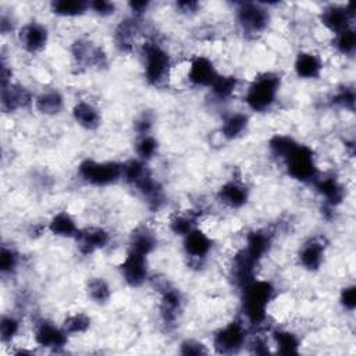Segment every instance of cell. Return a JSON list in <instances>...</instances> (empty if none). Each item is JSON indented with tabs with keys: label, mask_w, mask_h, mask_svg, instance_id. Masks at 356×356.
<instances>
[{
	"label": "cell",
	"mask_w": 356,
	"mask_h": 356,
	"mask_svg": "<svg viewBox=\"0 0 356 356\" xmlns=\"http://www.w3.org/2000/svg\"><path fill=\"white\" fill-rule=\"evenodd\" d=\"M274 296V286L266 280H253L242 288V310L250 325L260 327L266 323L267 307Z\"/></svg>",
	"instance_id": "1"
},
{
	"label": "cell",
	"mask_w": 356,
	"mask_h": 356,
	"mask_svg": "<svg viewBox=\"0 0 356 356\" xmlns=\"http://www.w3.org/2000/svg\"><path fill=\"white\" fill-rule=\"evenodd\" d=\"M281 81L274 72H263L256 76L245 93L246 106L257 113L267 111L275 102Z\"/></svg>",
	"instance_id": "2"
},
{
	"label": "cell",
	"mask_w": 356,
	"mask_h": 356,
	"mask_svg": "<svg viewBox=\"0 0 356 356\" xmlns=\"http://www.w3.org/2000/svg\"><path fill=\"white\" fill-rule=\"evenodd\" d=\"M142 58L146 81L153 86L164 83L172 68L171 57L167 50L161 44L149 40L142 46Z\"/></svg>",
	"instance_id": "3"
},
{
	"label": "cell",
	"mask_w": 356,
	"mask_h": 356,
	"mask_svg": "<svg viewBox=\"0 0 356 356\" xmlns=\"http://www.w3.org/2000/svg\"><path fill=\"white\" fill-rule=\"evenodd\" d=\"M81 179L93 186H107L122 179V164L114 161L83 160L78 167Z\"/></svg>",
	"instance_id": "4"
},
{
	"label": "cell",
	"mask_w": 356,
	"mask_h": 356,
	"mask_svg": "<svg viewBox=\"0 0 356 356\" xmlns=\"http://www.w3.org/2000/svg\"><path fill=\"white\" fill-rule=\"evenodd\" d=\"M288 174L300 182H313L317 175L313 150L306 145H296L284 159Z\"/></svg>",
	"instance_id": "5"
},
{
	"label": "cell",
	"mask_w": 356,
	"mask_h": 356,
	"mask_svg": "<svg viewBox=\"0 0 356 356\" xmlns=\"http://www.w3.org/2000/svg\"><path fill=\"white\" fill-rule=\"evenodd\" d=\"M236 21L243 33H261L270 21L268 10L259 3H241L236 7Z\"/></svg>",
	"instance_id": "6"
},
{
	"label": "cell",
	"mask_w": 356,
	"mask_h": 356,
	"mask_svg": "<svg viewBox=\"0 0 356 356\" xmlns=\"http://www.w3.org/2000/svg\"><path fill=\"white\" fill-rule=\"evenodd\" d=\"M248 330L242 321H232L218 330L213 337V346L218 353H236L246 343Z\"/></svg>",
	"instance_id": "7"
},
{
	"label": "cell",
	"mask_w": 356,
	"mask_h": 356,
	"mask_svg": "<svg viewBox=\"0 0 356 356\" xmlns=\"http://www.w3.org/2000/svg\"><path fill=\"white\" fill-rule=\"evenodd\" d=\"M355 19V4H330L321 10L320 22L331 33L337 35L348 28H352Z\"/></svg>",
	"instance_id": "8"
},
{
	"label": "cell",
	"mask_w": 356,
	"mask_h": 356,
	"mask_svg": "<svg viewBox=\"0 0 356 356\" xmlns=\"http://www.w3.org/2000/svg\"><path fill=\"white\" fill-rule=\"evenodd\" d=\"M120 274L122 280L132 288L143 285L149 278L147 256L128 250L127 256L120 264Z\"/></svg>",
	"instance_id": "9"
},
{
	"label": "cell",
	"mask_w": 356,
	"mask_h": 356,
	"mask_svg": "<svg viewBox=\"0 0 356 356\" xmlns=\"http://www.w3.org/2000/svg\"><path fill=\"white\" fill-rule=\"evenodd\" d=\"M18 42L22 49L28 53H39L42 51L49 40L47 28L36 21H31L24 24L18 29Z\"/></svg>",
	"instance_id": "10"
},
{
	"label": "cell",
	"mask_w": 356,
	"mask_h": 356,
	"mask_svg": "<svg viewBox=\"0 0 356 356\" xmlns=\"http://www.w3.org/2000/svg\"><path fill=\"white\" fill-rule=\"evenodd\" d=\"M33 339L39 346L47 349H58L67 345L68 334L65 332L63 325L58 327L51 321L40 320L35 324Z\"/></svg>",
	"instance_id": "11"
},
{
	"label": "cell",
	"mask_w": 356,
	"mask_h": 356,
	"mask_svg": "<svg viewBox=\"0 0 356 356\" xmlns=\"http://www.w3.org/2000/svg\"><path fill=\"white\" fill-rule=\"evenodd\" d=\"M214 63L206 56H196L191 60L188 67V79L195 86L210 88L218 76Z\"/></svg>",
	"instance_id": "12"
},
{
	"label": "cell",
	"mask_w": 356,
	"mask_h": 356,
	"mask_svg": "<svg viewBox=\"0 0 356 356\" xmlns=\"http://www.w3.org/2000/svg\"><path fill=\"white\" fill-rule=\"evenodd\" d=\"M74 239L82 254H92L108 245L110 234L102 227H85L82 229L79 228Z\"/></svg>",
	"instance_id": "13"
},
{
	"label": "cell",
	"mask_w": 356,
	"mask_h": 356,
	"mask_svg": "<svg viewBox=\"0 0 356 356\" xmlns=\"http://www.w3.org/2000/svg\"><path fill=\"white\" fill-rule=\"evenodd\" d=\"M33 100L35 96L21 85L10 83L1 88V110L6 113L33 106Z\"/></svg>",
	"instance_id": "14"
},
{
	"label": "cell",
	"mask_w": 356,
	"mask_h": 356,
	"mask_svg": "<svg viewBox=\"0 0 356 356\" xmlns=\"http://www.w3.org/2000/svg\"><path fill=\"white\" fill-rule=\"evenodd\" d=\"M324 253H325L324 241L321 238H310L299 249V253H298L299 264L309 271H316L321 267L324 261Z\"/></svg>",
	"instance_id": "15"
},
{
	"label": "cell",
	"mask_w": 356,
	"mask_h": 356,
	"mask_svg": "<svg viewBox=\"0 0 356 356\" xmlns=\"http://www.w3.org/2000/svg\"><path fill=\"white\" fill-rule=\"evenodd\" d=\"M217 199L228 209H241L249 199V189L241 181L231 179L218 189Z\"/></svg>",
	"instance_id": "16"
},
{
	"label": "cell",
	"mask_w": 356,
	"mask_h": 356,
	"mask_svg": "<svg viewBox=\"0 0 356 356\" xmlns=\"http://www.w3.org/2000/svg\"><path fill=\"white\" fill-rule=\"evenodd\" d=\"M139 31H140L139 18L129 17V18L121 21L118 24V26L115 28V32H114L115 46L124 53L132 51L134 44H135V39H136Z\"/></svg>",
	"instance_id": "17"
},
{
	"label": "cell",
	"mask_w": 356,
	"mask_h": 356,
	"mask_svg": "<svg viewBox=\"0 0 356 356\" xmlns=\"http://www.w3.org/2000/svg\"><path fill=\"white\" fill-rule=\"evenodd\" d=\"M184 250L189 257L202 260L211 250V239L207 234L196 227L184 236Z\"/></svg>",
	"instance_id": "18"
},
{
	"label": "cell",
	"mask_w": 356,
	"mask_h": 356,
	"mask_svg": "<svg viewBox=\"0 0 356 356\" xmlns=\"http://www.w3.org/2000/svg\"><path fill=\"white\" fill-rule=\"evenodd\" d=\"M72 56L79 65L100 67L104 61V53L100 47L93 46L89 40L78 39L72 44Z\"/></svg>",
	"instance_id": "19"
},
{
	"label": "cell",
	"mask_w": 356,
	"mask_h": 356,
	"mask_svg": "<svg viewBox=\"0 0 356 356\" xmlns=\"http://www.w3.org/2000/svg\"><path fill=\"white\" fill-rule=\"evenodd\" d=\"M313 185L321 195V197H324L325 206L334 209L337 204L342 202L345 192L343 186L338 182L337 178L317 175V178L313 181Z\"/></svg>",
	"instance_id": "20"
},
{
	"label": "cell",
	"mask_w": 356,
	"mask_h": 356,
	"mask_svg": "<svg viewBox=\"0 0 356 356\" xmlns=\"http://www.w3.org/2000/svg\"><path fill=\"white\" fill-rule=\"evenodd\" d=\"M71 113H72V118L75 120V122L86 131H95L100 125L102 117H100L99 110L93 104H90L85 100L75 103Z\"/></svg>",
	"instance_id": "21"
},
{
	"label": "cell",
	"mask_w": 356,
	"mask_h": 356,
	"mask_svg": "<svg viewBox=\"0 0 356 356\" xmlns=\"http://www.w3.org/2000/svg\"><path fill=\"white\" fill-rule=\"evenodd\" d=\"M293 70L296 75L302 79H314L320 75L323 70V63L318 56L310 51H302L295 58Z\"/></svg>",
	"instance_id": "22"
},
{
	"label": "cell",
	"mask_w": 356,
	"mask_h": 356,
	"mask_svg": "<svg viewBox=\"0 0 356 356\" xmlns=\"http://www.w3.org/2000/svg\"><path fill=\"white\" fill-rule=\"evenodd\" d=\"M47 229L60 238H75L79 232L76 221L67 211L56 213L47 222Z\"/></svg>",
	"instance_id": "23"
},
{
	"label": "cell",
	"mask_w": 356,
	"mask_h": 356,
	"mask_svg": "<svg viewBox=\"0 0 356 356\" xmlns=\"http://www.w3.org/2000/svg\"><path fill=\"white\" fill-rule=\"evenodd\" d=\"M35 108L44 115H56L64 108V97L56 89H47L35 96Z\"/></svg>",
	"instance_id": "24"
},
{
	"label": "cell",
	"mask_w": 356,
	"mask_h": 356,
	"mask_svg": "<svg viewBox=\"0 0 356 356\" xmlns=\"http://www.w3.org/2000/svg\"><path fill=\"white\" fill-rule=\"evenodd\" d=\"M156 243L157 241L154 234L146 227H139L131 235L129 250L143 256H149L154 250Z\"/></svg>",
	"instance_id": "25"
},
{
	"label": "cell",
	"mask_w": 356,
	"mask_h": 356,
	"mask_svg": "<svg viewBox=\"0 0 356 356\" xmlns=\"http://www.w3.org/2000/svg\"><path fill=\"white\" fill-rule=\"evenodd\" d=\"M249 124V117L245 113L235 111L228 114L221 124V134L225 139L232 140L239 138L248 128Z\"/></svg>",
	"instance_id": "26"
},
{
	"label": "cell",
	"mask_w": 356,
	"mask_h": 356,
	"mask_svg": "<svg viewBox=\"0 0 356 356\" xmlns=\"http://www.w3.org/2000/svg\"><path fill=\"white\" fill-rule=\"evenodd\" d=\"M181 303H182V298H181V293H179L178 289L165 288L163 291L160 310H161V316H163L164 323L171 324V323L175 321V318L178 316V312L181 309Z\"/></svg>",
	"instance_id": "27"
},
{
	"label": "cell",
	"mask_w": 356,
	"mask_h": 356,
	"mask_svg": "<svg viewBox=\"0 0 356 356\" xmlns=\"http://www.w3.org/2000/svg\"><path fill=\"white\" fill-rule=\"evenodd\" d=\"M50 11L63 18H75L89 11V1L56 0L50 3Z\"/></svg>",
	"instance_id": "28"
},
{
	"label": "cell",
	"mask_w": 356,
	"mask_h": 356,
	"mask_svg": "<svg viewBox=\"0 0 356 356\" xmlns=\"http://www.w3.org/2000/svg\"><path fill=\"white\" fill-rule=\"evenodd\" d=\"M199 218V213L189 210L186 213H179L175 214L171 220H170V229L179 236H185L186 234H189L192 229L196 228V222Z\"/></svg>",
	"instance_id": "29"
},
{
	"label": "cell",
	"mask_w": 356,
	"mask_h": 356,
	"mask_svg": "<svg viewBox=\"0 0 356 356\" xmlns=\"http://www.w3.org/2000/svg\"><path fill=\"white\" fill-rule=\"evenodd\" d=\"M238 88V79L234 75H222L218 74L217 79L210 86L213 96L218 100H228L234 96Z\"/></svg>",
	"instance_id": "30"
},
{
	"label": "cell",
	"mask_w": 356,
	"mask_h": 356,
	"mask_svg": "<svg viewBox=\"0 0 356 356\" xmlns=\"http://www.w3.org/2000/svg\"><path fill=\"white\" fill-rule=\"evenodd\" d=\"M86 292H88V296L90 298V300L97 305H103V303L108 302V299L111 296L110 285L102 277L90 278L86 285Z\"/></svg>",
	"instance_id": "31"
},
{
	"label": "cell",
	"mask_w": 356,
	"mask_h": 356,
	"mask_svg": "<svg viewBox=\"0 0 356 356\" xmlns=\"http://www.w3.org/2000/svg\"><path fill=\"white\" fill-rule=\"evenodd\" d=\"M273 339L280 353H296L300 345L298 337L288 330H275L273 332Z\"/></svg>",
	"instance_id": "32"
},
{
	"label": "cell",
	"mask_w": 356,
	"mask_h": 356,
	"mask_svg": "<svg viewBox=\"0 0 356 356\" xmlns=\"http://www.w3.org/2000/svg\"><path fill=\"white\" fill-rule=\"evenodd\" d=\"M334 47L343 56H350L356 47V33L353 26L334 35Z\"/></svg>",
	"instance_id": "33"
},
{
	"label": "cell",
	"mask_w": 356,
	"mask_h": 356,
	"mask_svg": "<svg viewBox=\"0 0 356 356\" xmlns=\"http://www.w3.org/2000/svg\"><path fill=\"white\" fill-rule=\"evenodd\" d=\"M90 327V317L86 316L85 313H74L65 317L63 323V328L68 335H76V334H83L89 330Z\"/></svg>",
	"instance_id": "34"
},
{
	"label": "cell",
	"mask_w": 356,
	"mask_h": 356,
	"mask_svg": "<svg viewBox=\"0 0 356 356\" xmlns=\"http://www.w3.org/2000/svg\"><path fill=\"white\" fill-rule=\"evenodd\" d=\"M298 145L296 140H293L291 136H286V135H275L270 139L268 142V146H270V150L271 153L278 157V159H285L289 152Z\"/></svg>",
	"instance_id": "35"
},
{
	"label": "cell",
	"mask_w": 356,
	"mask_h": 356,
	"mask_svg": "<svg viewBox=\"0 0 356 356\" xmlns=\"http://www.w3.org/2000/svg\"><path fill=\"white\" fill-rule=\"evenodd\" d=\"M135 152L139 160L142 161H149L156 156L157 152V140L149 134V135H142L136 140L135 145Z\"/></svg>",
	"instance_id": "36"
},
{
	"label": "cell",
	"mask_w": 356,
	"mask_h": 356,
	"mask_svg": "<svg viewBox=\"0 0 356 356\" xmlns=\"http://www.w3.org/2000/svg\"><path fill=\"white\" fill-rule=\"evenodd\" d=\"M19 328H21V324H19V320L17 317H14L13 314L3 316L1 321H0V337H1V341L4 343L11 342L18 335Z\"/></svg>",
	"instance_id": "37"
},
{
	"label": "cell",
	"mask_w": 356,
	"mask_h": 356,
	"mask_svg": "<svg viewBox=\"0 0 356 356\" xmlns=\"http://www.w3.org/2000/svg\"><path fill=\"white\" fill-rule=\"evenodd\" d=\"M18 253L10 248V246H3L0 250V271L3 275L6 274H11L15 271L17 266H18Z\"/></svg>",
	"instance_id": "38"
},
{
	"label": "cell",
	"mask_w": 356,
	"mask_h": 356,
	"mask_svg": "<svg viewBox=\"0 0 356 356\" xmlns=\"http://www.w3.org/2000/svg\"><path fill=\"white\" fill-rule=\"evenodd\" d=\"M89 11L95 13L99 17H110L115 11V4L113 1H106V0L89 1Z\"/></svg>",
	"instance_id": "39"
},
{
	"label": "cell",
	"mask_w": 356,
	"mask_h": 356,
	"mask_svg": "<svg viewBox=\"0 0 356 356\" xmlns=\"http://www.w3.org/2000/svg\"><path fill=\"white\" fill-rule=\"evenodd\" d=\"M334 103L341 106V107H345V108H349V110H353V104H355V92L353 89L350 88H343L341 89L334 97H332Z\"/></svg>",
	"instance_id": "40"
},
{
	"label": "cell",
	"mask_w": 356,
	"mask_h": 356,
	"mask_svg": "<svg viewBox=\"0 0 356 356\" xmlns=\"http://www.w3.org/2000/svg\"><path fill=\"white\" fill-rule=\"evenodd\" d=\"M182 355H203L207 353L209 350L204 348V345L199 341L195 339H186L181 343V350Z\"/></svg>",
	"instance_id": "41"
},
{
	"label": "cell",
	"mask_w": 356,
	"mask_h": 356,
	"mask_svg": "<svg viewBox=\"0 0 356 356\" xmlns=\"http://www.w3.org/2000/svg\"><path fill=\"white\" fill-rule=\"evenodd\" d=\"M339 300H341V305L346 310L352 312L355 309V306H356V288H355V285L343 288L342 292H341Z\"/></svg>",
	"instance_id": "42"
},
{
	"label": "cell",
	"mask_w": 356,
	"mask_h": 356,
	"mask_svg": "<svg viewBox=\"0 0 356 356\" xmlns=\"http://www.w3.org/2000/svg\"><path fill=\"white\" fill-rule=\"evenodd\" d=\"M175 6H177V10H179V13L185 15L196 14L200 8V4L197 1H178Z\"/></svg>",
	"instance_id": "43"
},
{
	"label": "cell",
	"mask_w": 356,
	"mask_h": 356,
	"mask_svg": "<svg viewBox=\"0 0 356 356\" xmlns=\"http://www.w3.org/2000/svg\"><path fill=\"white\" fill-rule=\"evenodd\" d=\"M150 3L149 1H131L128 3V7L132 13V17H136V18H140L149 8Z\"/></svg>",
	"instance_id": "44"
},
{
	"label": "cell",
	"mask_w": 356,
	"mask_h": 356,
	"mask_svg": "<svg viewBox=\"0 0 356 356\" xmlns=\"http://www.w3.org/2000/svg\"><path fill=\"white\" fill-rule=\"evenodd\" d=\"M250 346L253 348V352H254V353H259V355L268 352L267 342H266L263 338H259V337H256V338L250 342Z\"/></svg>",
	"instance_id": "45"
}]
</instances>
